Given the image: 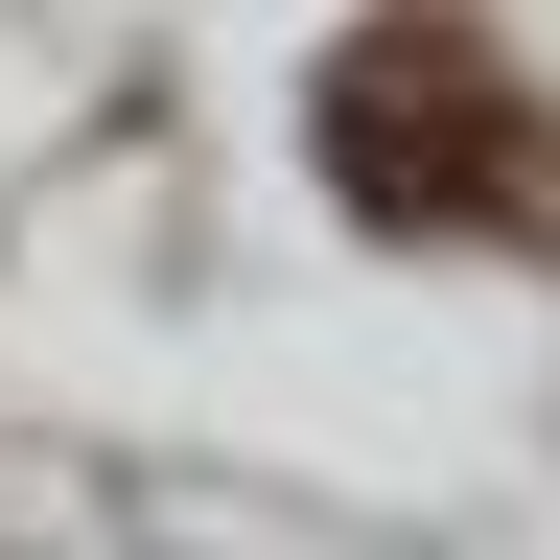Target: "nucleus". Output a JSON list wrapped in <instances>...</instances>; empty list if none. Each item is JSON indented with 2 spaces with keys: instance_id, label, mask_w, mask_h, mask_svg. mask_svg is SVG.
<instances>
[{
  "instance_id": "1",
  "label": "nucleus",
  "mask_w": 560,
  "mask_h": 560,
  "mask_svg": "<svg viewBox=\"0 0 560 560\" xmlns=\"http://www.w3.org/2000/svg\"><path fill=\"white\" fill-rule=\"evenodd\" d=\"M304 140L374 234H560V117L490 24H350L304 70Z\"/></svg>"
}]
</instances>
